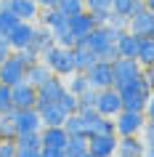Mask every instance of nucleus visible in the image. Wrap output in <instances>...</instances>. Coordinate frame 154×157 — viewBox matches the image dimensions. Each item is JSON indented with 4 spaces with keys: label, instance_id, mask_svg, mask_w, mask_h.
Segmentation results:
<instances>
[{
    "label": "nucleus",
    "instance_id": "obj_1",
    "mask_svg": "<svg viewBox=\"0 0 154 157\" xmlns=\"http://www.w3.org/2000/svg\"><path fill=\"white\" fill-rule=\"evenodd\" d=\"M122 29H114L109 24H98L88 37H77V43H85L98 59H106V61H114L117 59V37H120Z\"/></svg>",
    "mask_w": 154,
    "mask_h": 157
},
{
    "label": "nucleus",
    "instance_id": "obj_2",
    "mask_svg": "<svg viewBox=\"0 0 154 157\" xmlns=\"http://www.w3.org/2000/svg\"><path fill=\"white\" fill-rule=\"evenodd\" d=\"M117 91H120V96H122V109H138V112H144L146 101L152 96V85L146 83L144 72H141L138 77H133V80H128L125 85H120Z\"/></svg>",
    "mask_w": 154,
    "mask_h": 157
},
{
    "label": "nucleus",
    "instance_id": "obj_3",
    "mask_svg": "<svg viewBox=\"0 0 154 157\" xmlns=\"http://www.w3.org/2000/svg\"><path fill=\"white\" fill-rule=\"evenodd\" d=\"M40 59L48 64V69L53 75H58V77H69V75H74L77 69H74V56H72V48H66V45H58V43H53L51 48H45L40 53Z\"/></svg>",
    "mask_w": 154,
    "mask_h": 157
},
{
    "label": "nucleus",
    "instance_id": "obj_4",
    "mask_svg": "<svg viewBox=\"0 0 154 157\" xmlns=\"http://www.w3.org/2000/svg\"><path fill=\"white\" fill-rule=\"evenodd\" d=\"M144 125H146V115L138 109H122L120 115H114L117 136H141Z\"/></svg>",
    "mask_w": 154,
    "mask_h": 157
},
{
    "label": "nucleus",
    "instance_id": "obj_5",
    "mask_svg": "<svg viewBox=\"0 0 154 157\" xmlns=\"http://www.w3.org/2000/svg\"><path fill=\"white\" fill-rule=\"evenodd\" d=\"M96 112L98 115H104V117H114V115H120L122 112V96L117 88H101V91H96Z\"/></svg>",
    "mask_w": 154,
    "mask_h": 157
},
{
    "label": "nucleus",
    "instance_id": "obj_6",
    "mask_svg": "<svg viewBox=\"0 0 154 157\" xmlns=\"http://www.w3.org/2000/svg\"><path fill=\"white\" fill-rule=\"evenodd\" d=\"M21 80H27V64L21 61V56H19L16 51H13L6 61L0 64V83L16 85V83H21Z\"/></svg>",
    "mask_w": 154,
    "mask_h": 157
},
{
    "label": "nucleus",
    "instance_id": "obj_7",
    "mask_svg": "<svg viewBox=\"0 0 154 157\" xmlns=\"http://www.w3.org/2000/svg\"><path fill=\"white\" fill-rule=\"evenodd\" d=\"M85 75H88L90 88H96V91H101V88H112V85H114V67H112V61H106V59H98Z\"/></svg>",
    "mask_w": 154,
    "mask_h": 157
},
{
    "label": "nucleus",
    "instance_id": "obj_8",
    "mask_svg": "<svg viewBox=\"0 0 154 157\" xmlns=\"http://www.w3.org/2000/svg\"><path fill=\"white\" fill-rule=\"evenodd\" d=\"M117 133H90L88 149L93 157H114L117 155Z\"/></svg>",
    "mask_w": 154,
    "mask_h": 157
},
{
    "label": "nucleus",
    "instance_id": "obj_9",
    "mask_svg": "<svg viewBox=\"0 0 154 157\" xmlns=\"http://www.w3.org/2000/svg\"><path fill=\"white\" fill-rule=\"evenodd\" d=\"M112 67H114V88L125 85L128 80H133V77H138V75L144 72V67H141L138 59H122V56H117L112 61Z\"/></svg>",
    "mask_w": 154,
    "mask_h": 157
},
{
    "label": "nucleus",
    "instance_id": "obj_10",
    "mask_svg": "<svg viewBox=\"0 0 154 157\" xmlns=\"http://www.w3.org/2000/svg\"><path fill=\"white\" fill-rule=\"evenodd\" d=\"M11 99H13V109H32L37 107V88L29 80L11 85Z\"/></svg>",
    "mask_w": 154,
    "mask_h": 157
},
{
    "label": "nucleus",
    "instance_id": "obj_11",
    "mask_svg": "<svg viewBox=\"0 0 154 157\" xmlns=\"http://www.w3.org/2000/svg\"><path fill=\"white\" fill-rule=\"evenodd\" d=\"M128 29L138 37H152L154 35V13L149 8H141L128 16Z\"/></svg>",
    "mask_w": 154,
    "mask_h": 157
},
{
    "label": "nucleus",
    "instance_id": "obj_12",
    "mask_svg": "<svg viewBox=\"0 0 154 157\" xmlns=\"http://www.w3.org/2000/svg\"><path fill=\"white\" fill-rule=\"evenodd\" d=\"M13 120H16V131L19 133L43 131V117H40V112H37V107H32V109H13Z\"/></svg>",
    "mask_w": 154,
    "mask_h": 157
},
{
    "label": "nucleus",
    "instance_id": "obj_13",
    "mask_svg": "<svg viewBox=\"0 0 154 157\" xmlns=\"http://www.w3.org/2000/svg\"><path fill=\"white\" fill-rule=\"evenodd\" d=\"M6 8L13 11L21 21H37L43 11L37 0H6Z\"/></svg>",
    "mask_w": 154,
    "mask_h": 157
},
{
    "label": "nucleus",
    "instance_id": "obj_14",
    "mask_svg": "<svg viewBox=\"0 0 154 157\" xmlns=\"http://www.w3.org/2000/svg\"><path fill=\"white\" fill-rule=\"evenodd\" d=\"M64 91H66V80L58 77V75H53V77H48V80L37 88V104H40V101H58L64 96Z\"/></svg>",
    "mask_w": 154,
    "mask_h": 157
},
{
    "label": "nucleus",
    "instance_id": "obj_15",
    "mask_svg": "<svg viewBox=\"0 0 154 157\" xmlns=\"http://www.w3.org/2000/svg\"><path fill=\"white\" fill-rule=\"evenodd\" d=\"M32 35H35V21H19L13 29L8 32V43L13 51H24L29 43H32Z\"/></svg>",
    "mask_w": 154,
    "mask_h": 157
},
{
    "label": "nucleus",
    "instance_id": "obj_16",
    "mask_svg": "<svg viewBox=\"0 0 154 157\" xmlns=\"http://www.w3.org/2000/svg\"><path fill=\"white\" fill-rule=\"evenodd\" d=\"M96 27H98V21H96V16H93L88 8L82 11V13H77V16L69 19V29H72L74 37H88Z\"/></svg>",
    "mask_w": 154,
    "mask_h": 157
},
{
    "label": "nucleus",
    "instance_id": "obj_17",
    "mask_svg": "<svg viewBox=\"0 0 154 157\" xmlns=\"http://www.w3.org/2000/svg\"><path fill=\"white\" fill-rule=\"evenodd\" d=\"M37 112L43 117V125H64V120H66V112L61 109L58 101H40Z\"/></svg>",
    "mask_w": 154,
    "mask_h": 157
},
{
    "label": "nucleus",
    "instance_id": "obj_18",
    "mask_svg": "<svg viewBox=\"0 0 154 157\" xmlns=\"http://www.w3.org/2000/svg\"><path fill=\"white\" fill-rule=\"evenodd\" d=\"M43 147H58V149H64L66 147V141H69V133H66L64 125H43Z\"/></svg>",
    "mask_w": 154,
    "mask_h": 157
},
{
    "label": "nucleus",
    "instance_id": "obj_19",
    "mask_svg": "<svg viewBox=\"0 0 154 157\" xmlns=\"http://www.w3.org/2000/svg\"><path fill=\"white\" fill-rule=\"evenodd\" d=\"M138 43H141L138 35H133L130 29H122L120 37H117V56H122V59H136V56H138Z\"/></svg>",
    "mask_w": 154,
    "mask_h": 157
},
{
    "label": "nucleus",
    "instance_id": "obj_20",
    "mask_svg": "<svg viewBox=\"0 0 154 157\" xmlns=\"http://www.w3.org/2000/svg\"><path fill=\"white\" fill-rule=\"evenodd\" d=\"M72 56H74V69H77V72H88L90 67L98 61V56L88 48V45H85V43H74Z\"/></svg>",
    "mask_w": 154,
    "mask_h": 157
},
{
    "label": "nucleus",
    "instance_id": "obj_21",
    "mask_svg": "<svg viewBox=\"0 0 154 157\" xmlns=\"http://www.w3.org/2000/svg\"><path fill=\"white\" fill-rule=\"evenodd\" d=\"M144 149H146L144 136H120V139H117V152H120V155L144 157Z\"/></svg>",
    "mask_w": 154,
    "mask_h": 157
},
{
    "label": "nucleus",
    "instance_id": "obj_22",
    "mask_svg": "<svg viewBox=\"0 0 154 157\" xmlns=\"http://www.w3.org/2000/svg\"><path fill=\"white\" fill-rule=\"evenodd\" d=\"M53 32H51L48 27H43V24H35V35H32V43H29V48H35L37 53H43L45 48H51L53 45Z\"/></svg>",
    "mask_w": 154,
    "mask_h": 157
},
{
    "label": "nucleus",
    "instance_id": "obj_23",
    "mask_svg": "<svg viewBox=\"0 0 154 157\" xmlns=\"http://www.w3.org/2000/svg\"><path fill=\"white\" fill-rule=\"evenodd\" d=\"M48 77H53V72L48 69V64H45L43 59H40V61H35L32 67H27V80H29L35 88H40V85L45 83Z\"/></svg>",
    "mask_w": 154,
    "mask_h": 157
},
{
    "label": "nucleus",
    "instance_id": "obj_24",
    "mask_svg": "<svg viewBox=\"0 0 154 157\" xmlns=\"http://www.w3.org/2000/svg\"><path fill=\"white\" fill-rule=\"evenodd\" d=\"M85 8L96 16L98 24H106V19L112 16V0H85Z\"/></svg>",
    "mask_w": 154,
    "mask_h": 157
},
{
    "label": "nucleus",
    "instance_id": "obj_25",
    "mask_svg": "<svg viewBox=\"0 0 154 157\" xmlns=\"http://www.w3.org/2000/svg\"><path fill=\"white\" fill-rule=\"evenodd\" d=\"M88 155V136H69L64 147V157H85Z\"/></svg>",
    "mask_w": 154,
    "mask_h": 157
},
{
    "label": "nucleus",
    "instance_id": "obj_26",
    "mask_svg": "<svg viewBox=\"0 0 154 157\" xmlns=\"http://www.w3.org/2000/svg\"><path fill=\"white\" fill-rule=\"evenodd\" d=\"M136 59L141 61V67H152L154 64V35H152V37H141Z\"/></svg>",
    "mask_w": 154,
    "mask_h": 157
},
{
    "label": "nucleus",
    "instance_id": "obj_27",
    "mask_svg": "<svg viewBox=\"0 0 154 157\" xmlns=\"http://www.w3.org/2000/svg\"><path fill=\"white\" fill-rule=\"evenodd\" d=\"M64 128H66V133H69V136H88V128H85V120L80 117V112L66 115Z\"/></svg>",
    "mask_w": 154,
    "mask_h": 157
},
{
    "label": "nucleus",
    "instance_id": "obj_28",
    "mask_svg": "<svg viewBox=\"0 0 154 157\" xmlns=\"http://www.w3.org/2000/svg\"><path fill=\"white\" fill-rule=\"evenodd\" d=\"M66 88L74 93V96H80V93H85L90 88V83H88V75L85 72H74V75H69L66 77Z\"/></svg>",
    "mask_w": 154,
    "mask_h": 157
},
{
    "label": "nucleus",
    "instance_id": "obj_29",
    "mask_svg": "<svg viewBox=\"0 0 154 157\" xmlns=\"http://www.w3.org/2000/svg\"><path fill=\"white\" fill-rule=\"evenodd\" d=\"M19 131H16V120H13V112H6L0 115V141L3 139H16Z\"/></svg>",
    "mask_w": 154,
    "mask_h": 157
},
{
    "label": "nucleus",
    "instance_id": "obj_30",
    "mask_svg": "<svg viewBox=\"0 0 154 157\" xmlns=\"http://www.w3.org/2000/svg\"><path fill=\"white\" fill-rule=\"evenodd\" d=\"M53 32V40L58 43V45H66V48H74V43H77V37L72 35V29H69V21L61 27H56V29H51Z\"/></svg>",
    "mask_w": 154,
    "mask_h": 157
},
{
    "label": "nucleus",
    "instance_id": "obj_31",
    "mask_svg": "<svg viewBox=\"0 0 154 157\" xmlns=\"http://www.w3.org/2000/svg\"><path fill=\"white\" fill-rule=\"evenodd\" d=\"M56 8L61 11L66 19H72V16H77V13H82V11H85V0H58Z\"/></svg>",
    "mask_w": 154,
    "mask_h": 157
},
{
    "label": "nucleus",
    "instance_id": "obj_32",
    "mask_svg": "<svg viewBox=\"0 0 154 157\" xmlns=\"http://www.w3.org/2000/svg\"><path fill=\"white\" fill-rule=\"evenodd\" d=\"M19 21H21V19H19L13 11L3 8V11H0V37H8V32L19 24Z\"/></svg>",
    "mask_w": 154,
    "mask_h": 157
},
{
    "label": "nucleus",
    "instance_id": "obj_33",
    "mask_svg": "<svg viewBox=\"0 0 154 157\" xmlns=\"http://www.w3.org/2000/svg\"><path fill=\"white\" fill-rule=\"evenodd\" d=\"M58 104H61V109H64L66 115H74V112L80 109V101H77V96H74V93L69 91V88H66V91H64V96L58 99Z\"/></svg>",
    "mask_w": 154,
    "mask_h": 157
},
{
    "label": "nucleus",
    "instance_id": "obj_34",
    "mask_svg": "<svg viewBox=\"0 0 154 157\" xmlns=\"http://www.w3.org/2000/svg\"><path fill=\"white\" fill-rule=\"evenodd\" d=\"M13 112V99H11V85L0 83V115Z\"/></svg>",
    "mask_w": 154,
    "mask_h": 157
},
{
    "label": "nucleus",
    "instance_id": "obj_35",
    "mask_svg": "<svg viewBox=\"0 0 154 157\" xmlns=\"http://www.w3.org/2000/svg\"><path fill=\"white\" fill-rule=\"evenodd\" d=\"M16 144H19V147H43V136H40V131H35V133H19Z\"/></svg>",
    "mask_w": 154,
    "mask_h": 157
},
{
    "label": "nucleus",
    "instance_id": "obj_36",
    "mask_svg": "<svg viewBox=\"0 0 154 157\" xmlns=\"http://www.w3.org/2000/svg\"><path fill=\"white\" fill-rule=\"evenodd\" d=\"M90 133H117V128H114V117H104L98 115L96 125H93V131Z\"/></svg>",
    "mask_w": 154,
    "mask_h": 157
},
{
    "label": "nucleus",
    "instance_id": "obj_37",
    "mask_svg": "<svg viewBox=\"0 0 154 157\" xmlns=\"http://www.w3.org/2000/svg\"><path fill=\"white\" fill-rule=\"evenodd\" d=\"M138 3H141V0H112V8L117 11V13H122V16H130V13L136 11Z\"/></svg>",
    "mask_w": 154,
    "mask_h": 157
},
{
    "label": "nucleus",
    "instance_id": "obj_38",
    "mask_svg": "<svg viewBox=\"0 0 154 157\" xmlns=\"http://www.w3.org/2000/svg\"><path fill=\"white\" fill-rule=\"evenodd\" d=\"M0 157H16V139L0 141Z\"/></svg>",
    "mask_w": 154,
    "mask_h": 157
},
{
    "label": "nucleus",
    "instance_id": "obj_39",
    "mask_svg": "<svg viewBox=\"0 0 154 157\" xmlns=\"http://www.w3.org/2000/svg\"><path fill=\"white\" fill-rule=\"evenodd\" d=\"M106 24H109V27H114V29H128V16H122V13L112 11V16L106 19Z\"/></svg>",
    "mask_w": 154,
    "mask_h": 157
},
{
    "label": "nucleus",
    "instance_id": "obj_40",
    "mask_svg": "<svg viewBox=\"0 0 154 157\" xmlns=\"http://www.w3.org/2000/svg\"><path fill=\"white\" fill-rule=\"evenodd\" d=\"M16 53H19V56H21V61H24L27 67H32L35 61H40V53H37V51H35V48H29V45H27L24 51H16Z\"/></svg>",
    "mask_w": 154,
    "mask_h": 157
},
{
    "label": "nucleus",
    "instance_id": "obj_41",
    "mask_svg": "<svg viewBox=\"0 0 154 157\" xmlns=\"http://www.w3.org/2000/svg\"><path fill=\"white\" fill-rule=\"evenodd\" d=\"M16 157H43V147H19L16 144Z\"/></svg>",
    "mask_w": 154,
    "mask_h": 157
},
{
    "label": "nucleus",
    "instance_id": "obj_42",
    "mask_svg": "<svg viewBox=\"0 0 154 157\" xmlns=\"http://www.w3.org/2000/svg\"><path fill=\"white\" fill-rule=\"evenodd\" d=\"M77 101H80V107H93L96 104V88H88L85 93H80Z\"/></svg>",
    "mask_w": 154,
    "mask_h": 157
},
{
    "label": "nucleus",
    "instance_id": "obj_43",
    "mask_svg": "<svg viewBox=\"0 0 154 157\" xmlns=\"http://www.w3.org/2000/svg\"><path fill=\"white\" fill-rule=\"evenodd\" d=\"M13 53V48H11V43H8V37H0V64L6 61V59Z\"/></svg>",
    "mask_w": 154,
    "mask_h": 157
},
{
    "label": "nucleus",
    "instance_id": "obj_44",
    "mask_svg": "<svg viewBox=\"0 0 154 157\" xmlns=\"http://www.w3.org/2000/svg\"><path fill=\"white\" fill-rule=\"evenodd\" d=\"M141 136H144L146 144H149V141H154V120H149V117H146V125H144V131H141Z\"/></svg>",
    "mask_w": 154,
    "mask_h": 157
},
{
    "label": "nucleus",
    "instance_id": "obj_45",
    "mask_svg": "<svg viewBox=\"0 0 154 157\" xmlns=\"http://www.w3.org/2000/svg\"><path fill=\"white\" fill-rule=\"evenodd\" d=\"M43 157H64V149H58V147H43Z\"/></svg>",
    "mask_w": 154,
    "mask_h": 157
},
{
    "label": "nucleus",
    "instance_id": "obj_46",
    "mask_svg": "<svg viewBox=\"0 0 154 157\" xmlns=\"http://www.w3.org/2000/svg\"><path fill=\"white\" fill-rule=\"evenodd\" d=\"M144 115L149 120H154V91H152V96H149V101H146V107H144Z\"/></svg>",
    "mask_w": 154,
    "mask_h": 157
},
{
    "label": "nucleus",
    "instance_id": "obj_47",
    "mask_svg": "<svg viewBox=\"0 0 154 157\" xmlns=\"http://www.w3.org/2000/svg\"><path fill=\"white\" fill-rule=\"evenodd\" d=\"M144 77H146V83L152 85V91H154V64L152 67H144Z\"/></svg>",
    "mask_w": 154,
    "mask_h": 157
},
{
    "label": "nucleus",
    "instance_id": "obj_48",
    "mask_svg": "<svg viewBox=\"0 0 154 157\" xmlns=\"http://www.w3.org/2000/svg\"><path fill=\"white\" fill-rule=\"evenodd\" d=\"M37 3H40V8H56L58 0H37Z\"/></svg>",
    "mask_w": 154,
    "mask_h": 157
},
{
    "label": "nucleus",
    "instance_id": "obj_49",
    "mask_svg": "<svg viewBox=\"0 0 154 157\" xmlns=\"http://www.w3.org/2000/svg\"><path fill=\"white\" fill-rule=\"evenodd\" d=\"M144 157H154V141H149V144H146V149H144Z\"/></svg>",
    "mask_w": 154,
    "mask_h": 157
},
{
    "label": "nucleus",
    "instance_id": "obj_50",
    "mask_svg": "<svg viewBox=\"0 0 154 157\" xmlns=\"http://www.w3.org/2000/svg\"><path fill=\"white\" fill-rule=\"evenodd\" d=\"M144 6H146L149 11H152V13H154V0H144Z\"/></svg>",
    "mask_w": 154,
    "mask_h": 157
},
{
    "label": "nucleus",
    "instance_id": "obj_51",
    "mask_svg": "<svg viewBox=\"0 0 154 157\" xmlns=\"http://www.w3.org/2000/svg\"><path fill=\"white\" fill-rule=\"evenodd\" d=\"M3 8H6V0H0V11H3Z\"/></svg>",
    "mask_w": 154,
    "mask_h": 157
},
{
    "label": "nucleus",
    "instance_id": "obj_52",
    "mask_svg": "<svg viewBox=\"0 0 154 157\" xmlns=\"http://www.w3.org/2000/svg\"><path fill=\"white\" fill-rule=\"evenodd\" d=\"M114 157H130V155H120V152H117V155H114Z\"/></svg>",
    "mask_w": 154,
    "mask_h": 157
}]
</instances>
